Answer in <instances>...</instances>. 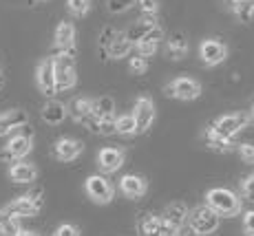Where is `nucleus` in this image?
<instances>
[{"label": "nucleus", "instance_id": "obj_44", "mask_svg": "<svg viewBox=\"0 0 254 236\" xmlns=\"http://www.w3.org/2000/svg\"><path fill=\"white\" fill-rule=\"evenodd\" d=\"M248 236H254V232H248Z\"/></svg>", "mask_w": 254, "mask_h": 236}, {"label": "nucleus", "instance_id": "obj_7", "mask_svg": "<svg viewBox=\"0 0 254 236\" xmlns=\"http://www.w3.org/2000/svg\"><path fill=\"white\" fill-rule=\"evenodd\" d=\"M84 190H86V194H89V199L93 201V203H97V205L111 203L113 196H115L113 183H111L106 177H102V175H91L89 179L84 181Z\"/></svg>", "mask_w": 254, "mask_h": 236}, {"label": "nucleus", "instance_id": "obj_3", "mask_svg": "<svg viewBox=\"0 0 254 236\" xmlns=\"http://www.w3.org/2000/svg\"><path fill=\"white\" fill-rule=\"evenodd\" d=\"M31 148H33V130L22 126V132L13 135L11 139L7 141V146L0 148V161H4V164L20 161L31 152Z\"/></svg>", "mask_w": 254, "mask_h": 236}, {"label": "nucleus", "instance_id": "obj_4", "mask_svg": "<svg viewBox=\"0 0 254 236\" xmlns=\"http://www.w3.org/2000/svg\"><path fill=\"white\" fill-rule=\"evenodd\" d=\"M188 223L192 225L201 236H208V234H214L219 230V223H221V216L214 212L212 208H208L206 203L203 205H197L194 210L188 212Z\"/></svg>", "mask_w": 254, "mask_h": 236}, {"label": "nucleus", "instance_id": "obj_26", "mask_svg": "<svg viewBox=\"0 0 254 236\" xmlns=\"http://www.w3.org/2000/svg\"><path fill=\"white\" fill-rule=\"evenodd\" d=\"M20 223H18V216H13L7 208L0 210V236H18L20 232Z\"/></svg>", "mask_w": 254, "mask_h": 236}, {"label": "nucleus", "instance_id": "obj_38", "mask_svg": "<svg viewBox=\"0 0 254 236\" xmlns=\"http://www.w3.org/2000/svg\"><path fill=\"white\" fill-rule=\"evenodd\" d=\"M56 236H80V230H77L75 225H71V223H64V225L58 228Z\"/></svg>", "mask_w": 254, "mask_h": 236}, {"label": "nucleus", "instance_id": "obj_33", "mask_svg": "<svg viewBox=\"0 0 254 236\" xmlns=\"http://www.w3.org/2000/svg\"><path fill=\"white\" fill-rule=\"evenodd\" d=\"M135 7L144 13V18H155V16H157V11H159V2H157V0H137V2H135Z\"/></svg>", "mask_w": 254, "mask_h": 236}, {"label": "nucleus", "instance_id": "obj_25", "mask_svg": "<svg viewBox=\"0 0 254 236\" xmlns=\"http://www.w3.org/2000/svg\"><path fill=\"white\" fill-rule=\"evenodd\" d=\"M159 225H162V219L157 214H141L137 221V232L141 236H159Z\"/></svg>", "mask_w": 254, "mask_h": 236}, {"label": "nucleus", "instance_id": "obj_16", "mask_svg": "<svg viewBox=\"0 0 254 236\" xmlns=\"http://www.w3.org/2000/svg\"><path fill=\"white\" fill-rule=\"evenodd\" d=\"M120 190L122 194L126 196V199H141V196L146 194V190H148V183H146L144 177L139 175H124L120 179Z\"/></svg>", "mask_w": 254, "mask_h": 236}, {"label": "nucleus", "instance_id": "obj_34", "mask_svg": "<svg viewBox=\"0 0 254 236\" xmlns=\"http://www.w3.org/2000/svg\"><path fill=\"white\" fill-rule=\"evenodd\" d=\"M128 71L133 73V75H144V73L148 71V60L141 58V56L128 58Z\"/></svg>", "mask_w": 254, "mask_h": 236}, {"label": "nucleus", "instance_id": "obj_42", "mask_svg": "<svg viewBox=\"0 0 254 236\" xmlns=\"http://www.w3.org/2000/svg\"><path fill=\"white\" fill-rule=\"evenodd\" d=\"M248 121H250V124H254V104L250 106V111H248Z\"/></svg>", "mask_w": 254, "mask_h": 236}, {"label": "nucleus", "instance_id": "obj_43", "mask_svg": "<svg viewBox=\"0 0 254 236\" xmlns=\"http://www.w3.org/2000/svg\"><path fill=\"white\" fill-rule=\"evenodd\" d=\"M2 86H4V75L0 73V91H2Z\"/></svg>", "mask_w": 254, "mask_h": 236}, {"label": "nucleus", "instance_id": "obj_12", "mask_svg": "<svg viewBox=\"0 0 254 236\" xmlns=\"http://www.w3.org/2000/svg\"><path fill=\"white\" fill-rule=\"evenodd\" d=\"M82 150H84V144L80 139H73V137H62V139H58L53 144V157L58 161H64V164L66 161H75L82 155Z\"/></svg>", "mask_w": 254, "mask_h": 236}, {"label": "nucleus", "instance_id": "obj_20", "mask_svg": "<svg viewBox=\"0 0 254 236\" xmlns=\"http://www.w3.org/2000/svg\"><path fill=\"white\" fill-rule=\"evenodd\" d=\"M157 20H155V18H141V20H137L135 24H130L128 29H126V38H128L130 42H141V40H146V38H148V33L153 31L155 27H157Z\"/></svg>", "mask_w": 254, "mask_h": 236}, {"label": "nucleus", "instance_id": "obj_45", "mask_svg": "<svg viewBox=\"0 0 254 236\" xmlns=\"http://www.w3.org/2000/svg\"><path fill=\"white\" fill-rule=\"evenodd\" d=\"M40 2H45V0H40Z\"/></svg>", "mask_w": 254, "mask_h": 236}, {"label": "nucleus", "instance_id": "obj_35", "mask_svg": "<svg viewBox=\"0 0 254 236\" xmlns=\"http://www.w3.org/2000/svg\"><path fill=\"white\" fill-rule=\"evenodd\" d=\"M135 2L137 0H109V11L111 13H124V11H128L130 7H135Z\"/></svg>", "mask_w": 254, "mask_h": 236}, {"label": "nucleus", "instance_id": "obj_41", "mask_svg": "<svg viewBox=\"0 0 254 236\" xmlns=\"http://www.w3.org/2000/svg\"><path fill=\"white\" fill-rule=\"evenodd\" d=\"M18 236H38V234L31 232V230H20V232H18Z\"/></svg>", "mask_w": 254, "mask_h": 236}, {"label": "nucleus", "instance_id": "obj_18", "mask_svg": "<svg viewBox=\"0 0 254 236\" xmlns=\"http://www.w3.org/2000/svg\"><path fill=\"white\" fill-rule=\"evenodd\" d=\"M9 179L13 183H31L38 179V168L33 164H24V161H13L9 168Z\"/></svg>", "mask_w": 254, "mask_h": 236}, {"label": "nucleus", "instance_id": "obj_17", "mask_svg": "<svg viewBox=\"0 0 254 236\" xmlns=\"http://www.w3.org/2000/svg\"><path fill=\"white\" fill-rule=\"evenodd\" d=\"M53 44L58 51H75V27L73 22H60L53 33Z\"/></svg>", "mask_w": 254, "mask_h": 236}, {"label": "nucleus", "instance_id": "obj_39", "mask_svg": "<svg viewBox=\"0 0 254 236\" xmlns=\"http://www.w3.org/2000/svg\"><path fill=\"white\" fill-rule=\"evenodd\" d=\"M243 230L248 232H254V210H250V212L243 214Z\"/></svg>", "mask_w": 254, "mask_h": 236}, {"label": "nucleus", "instance_id": "obj_6", "mask_svg": "<svg viewBox=\"0 0 254 236\" xmlns=\"http://www.w3.org/2000/svg\"><path fill=\"white\" fill-rule=\"evenodd\" d=\"M166 95L179 102H192L201 95V84L194 77H175L170 84H166Z\"/></svg>", "mask_w": 254, "mask_h": 236}, {"label": "nucleus", "instance_id": "obj_11", "mask_svg": "<svg viewBox=\"0 0 254 236\" xmlns=\"http://www.w3.org/2000/svg\"><path fill=\"white\" fill-rule=\"evenodd\" d=\"M36 84L42 95L53 97L56 95V71H53V56L45 58L36 68Z\"/></svg>", "mask_w": 254, "mask_h": 236}, {"label": "nucleus", "instance_id": "obj_24", "mask_svg": "<svg viewBox=\"0 0 254 236\" xmlns=\"http://www.w3.org/2000/svg\"><path fill=\"white\" fill-rule=\"evenodd\" d=\"M226 7L234 13L239 22L248 24L254 20V0H226Z\"/></svg>", "mask_w": 254, "mask_h": 236}, {"label": "nucleus", "instance_id": "obj_13", "mask_svg": "<svg viewBox=\"0 0 254 236\" xmlns=\"http://www.w3.org/2000/svg\"><path fill=\"white\" fill-rule=\"evenodd\" d=\"M29 124V113L22 108H11V111L0 113V137L11 135L13 130H20Z\"/></svg>", "mask_w": 254, "mask_h": 236}, {"label": "nucleus", "instance_id": "obj_2", "mask_svg": "<svg viewBox=\"0 0 254 236\" xmlns=\"http://www.w3.org/2000/svg\"><path fill=\"white\" fill-rule=\"evenodd\" d=\"M206 205L212 208L219 216H237L241 212L243 199L228 188H212L206 192Z\"/></svg>", "mask_w": 254, "mask_h": 236}, {"label": "nucleus", "instance_id": "obj_37", "mask_svg": "<svg viewBox=\"0 0 254 236\" xmlns=\"http://www.w3.org/2000/svg\"><path fill=\"white\" fill-rule=\"evenodd\" d=\"M241 194L246 196L248 201H254V172L241 181Z\"/></svg>", "mask_w": 254, "mask_h": 236}, {"label": "nucleus", "instance_id": "obj_21", "mask_svg": "<svg viewBox=\"0 0 254 236\" xmlns=\"http://www.w3.org/2000/svg\"><path fill=\"white\" fill-rule=\"evenodd\" d=\"M66 111H69V115L73 117V121L84 124L93 115V100H89V97H75V100L66 106Z\"/></svg>", "mask_w": 254, "mask_h": 236}, {"label": "nucleus", "instance_id": "obj_40", "mask_svg": "<svg viewBox=\"0 0 254 236\" xmlns=\"http://www.w3.org/2000/svg\"><path fill=\"white\" fill-rule=\"evenodd\" d=\"M177 236H201V234H199V232H197V230H194V228H192V225H190V223H188V221H186V223L182 225V228H179V230H177Z\"/></svg>", "mask_w": 254, "mask_h": 236}, {"label": "nucleus", "instance_id": "obj_22", "mask_svg": "<svg viewBox=\"0 0 254 236\" xmlns=\"http://www.w3.org/2000/svg\"><path fill=\"white\" fill-rule=\"evenodd\" d=\"M159 219H162L164 223H168L170 228L179 230L186 221H188V208H186L184 203H170L168 208L164 210V214L159 216Z\"/></svg>", "mask_w": 254, "mask_h": 236}, {"label": "nucleus", "instance_id": "obj_19", "mask_svg": "<svg viewBox=\"0 0 254 236\" xmlns=\"http://www.w3.org/2000/svg\"><path fill=\"white\" fill-rule=\"evenodd\" d=\"M66 117H69V111H66V106L58 100L47 102L45 108H42V121L49 126H60Z\"/></svg>", "mask_w": 254, "mask_h": 236}, {"label": "nucleus", "instance_id": "obj_28", "mask_svg": "<svg viewBox=\"0 0 254 236\" xmlns=\"http://www.w3.org/2000/svg\"><path fill=\"white\" fill-rule=\"evenodd\" d=\"M115 124H117L115 113H111V115H102V117H97V128H95V135H104V137L117 135Z\"/></svg>", "mask_w": 254, "mask_h": 236}, {"label": "nucleus", "instance_id": "obj_8", "mask_svg": "<svg viewBox=\"0 0 254 236\" xmlns=\"http://www.w3.org/2000/svg\"><path fill=\"white\" fill-rule=\"evenodd\" d=\"M42 196H45L42 188H36V190H31L29 194L13 199L11 203L7 205V210L13 216H36L38 212H40V208H42Z\"/></svg>", "mask_w": 254, "mask_h": 236}, {"label": "nucleus", "instance_id": "obj_10", "mask_svg": "<svg viewBox=\"0 0 254 236\" xmlns=\"http://www.w3.org/2000/svg\"><path fill=\"white\" fill-rule=\"evenodd\" d=\"M155 115H157V111H155V102L150 100V97L141 95L135 100V108H133V117H135V124H137V132H146L153 126L155 121Z\"/></svg>", "mask_w": 254, "mask_h": 236}, {"label": "nucleus", "instance_id": "obj_30", "mask_svg": "<svg viewBox=\"0 0 254 236\" xmlns=\"http://www.w3.org/2000/svg\"><path fill=\"white\" fill-rule=\"evenodd\" d=\"M115 111V102L113 97H97V100H93V115L95 117H102V115H111V113Z\"/></svg>", "mask_w": 254, "mask_h": 236}, {"label": "nucleus", "instance_id": "obj_14", "mask_svg": "<svg viewBox=\"0 0 254 236\" xmlns=\"http://www.w3.org/2000/svg\"><path fill=\"white\" fill-rule=\"evenodd\" d=\"M124 150L120 148H102L100 152H97V166H100L102 172H106V175H111V172H117L124 166Z\"/></svg>", "mask_w": 254, "mask_h": 236}, {"label": "nucleus", "instance_id": "obj_31", "mask_svg": "<svg viewBox=\"0 0 254 236\" xmlns=\"http://www.w3.org/2000/svg\"><path fill=\"white\" fill-rule=\"evenodd\" d=\"M69 13L75 18H84L91 11V0H66Z\"/></svg>", "mask_w": 254, "mask_h": 236}, {"label": "nucleus", "instance_id": "obj_5", "mask_svg": "<svg viewBox=\"0 0 254 236\" xmlns=\"http://www.w3.org/2000/svg\"><path fill=\"white\" fill-rule=\"evenodd\" d=\"M248 126H250L248 113H230V115H221L219 119H214L212 124H210V128L217 132V135H221L223 139L232 141L234 137H237L241 130H246Z\"/></svg>", "mask_w": 254, "mask_h": 236}, {"label": "nucleus", "instance_id": "obj_29", "mask_svg": "<svg viewBox=\"0 0 254 236\" xmlns=\"http://www.w3.org/2000/svg\"><path fill=\"white\" fill-rule=\"evenodd\" d=\"M115 128H117V135H124V137L135 135V132H137V124H135L133 113H126V115H120V117H117Z\"/></svg>", "mask_w": 254, "mask_h": 236}, {"label": "nucleus", "instance_id": "obj_32", "mask_svg": "<svg viewBox=\"0 0 254 236\" xmlns=\"http://www.w3.org/2000/svg\"><path fill=\"white\" fill-rule=\"evenodd\" d=\"M135 47V51H137V56H141V58H153L155 53L159 51V42H153V40H141V42H135L133 44Z\"/></svg>", "mask_w": 254, "mask_h": 236}, {"label": "nucleus", "instance_id": "obj_15", "mask_svg": "<svg viewBox=\"0 0 254 236\" xmlns=\"http://www.w3.org/2000/svg\"><path fill=\"white\" fill-rule=\"evenodd\" d=\"M130 51H133V42L126 38L124 31H115L113 38H111L109 44H106L104 56L113 58V60H122V58H128Z\"/></svg>", "mask_w": 254, "mask_h": 236}, {"label": "nucleus", "instance_id": "obj_36", "mask_svg": "<svg viewBox=\"0 0 254 236\" xmlns=\"http://www.w3.org/2000/svg\"><path fill=\"white\" fill-rule=\"evenodd\" d=\"M237 152L243 164H254V144H239Z\"/></svg>", "mask_w": 254, "mask_h": 236}, {"label": "nucleus", "instance_id": "obj_23", "mask_svg": "<svg viewBox=\"0 0 254 236\" xmlns=\"http://www.w3.org/2000/svg\"><path fill=\"white\" fill-rule=\"evenodd\" d=\"M188 38L184 36V33H173V36L166 40V56L170 58V60H182V58H186V53H188Z\"/></svg>", "mask_w": 254, "mask_h": 236}, {"label": "nucleus", "instance_id": "obj_27", "mask_svg": "<svg viewBox=\"0 0 254 236\" xmlns=\"http://www.w3.org/2000/svg\"><path fill=\"white\" fill-rule=\"evenodd\" d=\"M206 144H208V148H212V150H217V152H230L232 150V141L230 139H223L221 135H217V132H214L212 128H206Z\"/></svg>", "mask_w": 254, "mask_h": 236}, {"label": "nucleus", "instance_id": "obj_1", "mask_svg": "<svg viewBox=\"0 0 254 236\" xmlns=\"http://www.w3.org/2000/svg\"><path fill=\"white\" fill-rule=\"evenodd\" d=\"M53 71H56V93L71 91L77 84L75 51H58V56H53Z\"/></svg>", "mask_w": 254, "mask_h": 236}, {"label": "nucleus", "instance_id": "obj_9", "mask_svg": "<svg viewBox=\"0 0 254 236\" xmlns=\"http://www.w3.org/2000/svg\"><path fill=\"white\" fill-rule=\"evenodd\" d=\"M199 58L203 66H219L228 60V47L217 38H206L199 44Z\"/></svg>", "mask_w": 254, "mask_h": 236}]
</instances>
